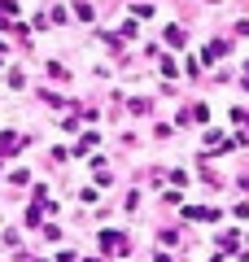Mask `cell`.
Masks as SVG:
<instances>
[{
	"label": "cell",
	"instance_id": "2",
	"mask_svg": "<svg viewBox=\"0 0 249 262\" xmlns=\"http://www.w3.org/2000/svg\"><path fill=\"white\" fill-rule=\"evenodd\" d=\"M223 53H227V39H210V44H205V53H201V57H205V66H214V61H219Z\"/></svg>",
	"mask_w": 249,
	"mask_h": 262
},
{
	"label": "cell",
	"instance_id": "1",
	"mask_svg": "<svg viewBox=\"0 0 249 262\" xmlns=\"http://www.w3.org/2000/svg\"><path fill=\"white\" fill-rule=\"evenodd\" d=\"M101 249L105 253H127V236L122 232H101Z\"/></svg>",
	"mask_w": 249,
	"mask_h": 262
},
{
	"label": "cell",
	"instance_id": "3",
	"mask_svg": "<svg viewBox=\"0 0 249 262\" xmlns=\"http://www.w3.org/2000/svg\"><path fill=\"white\" fill-rule=\"evenodd\" d=\"M162 75H166V79H175V75H179V66L171 61V57H162Z\"/></svg>",
	"mask_w": 249,
	"mask_h": 262
},
{
	"label": "cell",
	"instance_id": "4",
	"mask_svg": "<svg viewBox=\"0 0 249 262\" xmlns=\"http://www.w3.org/2000/svg\"><path fill=\"white\" fill-rule=\"evenodd\" d=\"M232 122H236V127H249V114L245 110H232Z\"/></svg>",
	"mask_w": 249,
	"mask_h": 262
},
{
	"label": "cell",
	"instance_id": "5",
	"mask_svg": "<svg viewBox=\"0 0 249 262\" xmlns=\"http://www.w3.org/2000/svg\"><path fill=\"white\" fill-rule=\"evenodd\" d=\"M0 66H5V44H0Z\"/></svg>",
	"mask_w": 249,
	"mask_h": 262
}]
</instances>
